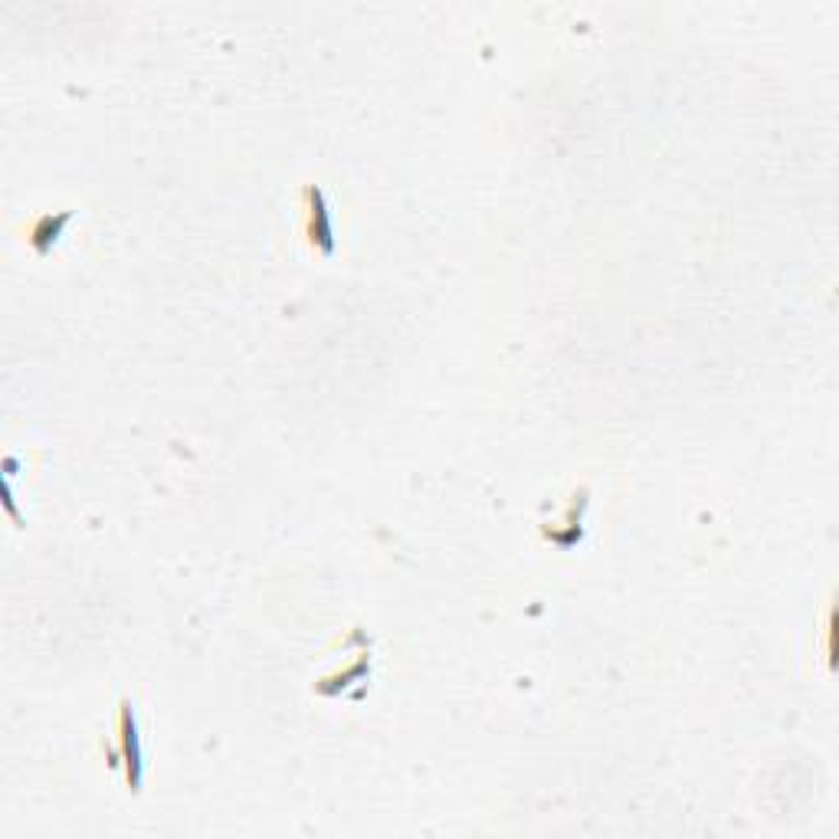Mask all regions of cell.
Returning a JSON list of instances; mask_svg holds the SVG:
<instances>
[{"label": "cell", "mask_w": 839, "mask_h": 839, "mask_svg": "<svg viewBox=\"0 0 839 839\" xmlns=\"http://www.w3.org/2000/svg\"><path fill=\"white\" fill-rule=\"evenodd\" d=\"M305 236L311 246H318L321 252H334V226H331V213L324 203V193L318 187H305Z\"/></svg>", "instance_id": "6da1fadb"}, {"label": "cell", "mask_w": 839, "mask_h": 839, "mask_svg": "<svg viewBox=\"0 0 839 839\" xmlns=\"http://www.w3.org/2000/svg\"><path fill=\"white\" fill-rule=\"evenodd\" d=\"M118 737H121V760H125V780L131 790L141 787V741H138V718L128 698H121L118 708Z\"/></svg>", "instance_id": "7a4b0ae2"}]
</instances>
